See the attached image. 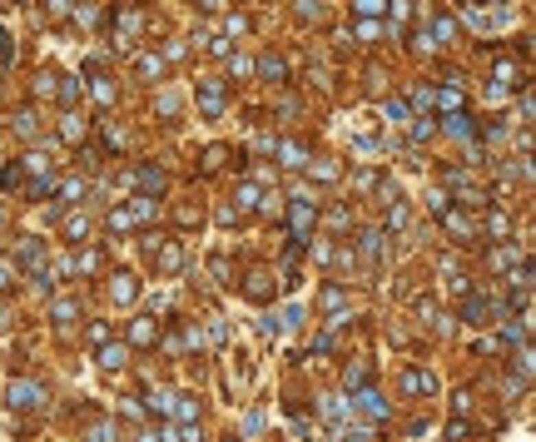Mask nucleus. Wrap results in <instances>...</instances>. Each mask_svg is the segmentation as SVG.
I'll return each instance as SVG.
<instances>
[{
    "label": "nucleus",
    "instance_id": "f257e3e1",
    "mask_svg": "<svg viewBox=\"0 0 536 442\" xmlns=\"http://www.w3.org/2000/svg\"><path fill=\"white\" fill-rule=\"evenodd\" d=\"M288 224H293V254L308 244V229L318 224V204L308 199V194H293V204H288Z\"/></svg>",
    "mask_w": 536,
    "mask_h": 442
},
{
    "label": "nucleus",
    "instance_id": "f03ea898",
    "mask_svg": "<svg viewBox=\"0 0 536 442\" xmlns=\"http://www.w3.org/2000/svg\"><path fill=\"white\" fill-rule=\"evenodd\" d=\"M45 383H35V377H15V383L5 388V403L15 408V412H30V408H45Z\"/></svg>",
    "mask_w": 536,
    "mask_h": 442
},
{
    "label": "nucleus",
    "instance_id": "7ed1b4c3",
    "mask_svg": "<svg viewBox=\"0 0 536 442\" xmlns=\"http://www.w3.org/2000/svg\"><path fill=\"white\" fill-rule=\"evenodd\" d=\"M149 254H154L159 273H179L184 268V244L179 239H154V244H149Z\"/></svg>",
    "mask_w": 536,
    "mask_h": 442
},
{
    "label": "nucleus",
    "instance_id": "20e7f679",
    "mask_svg": "<svg viewBox=\"0 0 536 442\" xmlns=\"http://www.w3.org/2000/svg\"><path fill=\"white\" fill-rule=\"evenodd\" d=\"M194 100H199V110L209 119H219L224 115V80H199L194 85Z\"/></svg>",
    "mask_w": 536,
    "mask_h": 442
},
{
    "label": "nucleus",
    "instance_id": "39448f33",
    "mask_svg": "<svg viewBox=\"0 0 536 442\" xmlns=\"http://www.w3.org/2000/svg\"><path fill=\"white\" fill-rule=\"evenodd\" d=\"M318 412H323L328 417V423L342 432V423H348V417H353V403H348V397H342V393H328V397H318Z\"/></svg>",
    "mask_w": 536,
    "mask_h": 442
},
{
    "label": "nucleus",
    "instance_id": "423d86ee",
    "mask_svg": "<svg viewBox=\"0 0 536 442\" xmlns=\"http://www.w3.org/2000/svg\"><path fill=\"white\" fill-rule=\"evenodd\" d=\"M110 299H115L119 308H130V303L139 299V283H135V273H130V268H119L115 279H110Z\"/></svg>",
    "mask_w": 536,
    "mask_h": 442
},
{
    "label": "nucleus",
    "instance_id": "0eeeda50",
    "mask_svg": "<svg viewBox=\"0 0 536 442\" xmlns=\"http://www.w3.org/2000/svg\"><path fill=\"white\" fill-rule=\"evenodd\" d=\"M318 303H323V313H328V328H338V323H342V308H348V288L328 283V288H323V299H318Z\"/></svg>",
    "mask_w": 536,
    "mask_h": 442
},
{
    "label": "nucleus",
    "instance_id": "6e6552de",
    "mask_svg": "<svg viewBox=\"0 0 536 442\" xmlns=\"http://www.w3.org/2000/svg\"><path fill=\"white\" fill-rule=\"evenodd\" d=\"M402 388L412 393V397H427V393H437V373H427V368H407V373H402Z\"/></svg>",
    "mask_w": 536,
    "mask_h": 442
},
{
    "label": "nucleus",
    "instance_id": "1a4fd4ad",
    "mask_svg": "<svg viewBox=\"0 0 536 442\" xmlns=\"http://www.w3.org/2000/svg\"><path fill=\"white\" fill-rule=\"evenodd\" d=\"M353 412H368V417H388V403H382L377 388H358L353 393Z\"/></svg>",
    "mask_w": 536,
    "mask_h": 442
},
{
    "label": "nucleus",
    "instance_id": "9d476101",
    "mask_svg": "<svg viewBox=\"0 0 536 442\" xmlns=\"http://www.w3.org/2000/svg\"><path fill=\"white\" fill-rule=\"evenodd\" d=\"M149 343H159V323H154V318H135L124 348H149Z\"/></svg>",
    "mask_w": 536,
    "mask_h": 442
},
{
    "label": "nucleus",
    "instance_id": "9b49d317",
    "mask_svg": "<svg viewBox=\"0 0 536 442\" xmlns=\"http://www.w3.org/2000/svg\"><path fill=\"white\" fill-rule=\"evenodd\" d=\"M244 293H248L253 303H264V299H273V273H268V268H253L248 279H244Z\"/></svg>",
    "mask_w": 536,
    "mask_h": 442
},
{
    "label": "nucleus",
    "instance_id": "f8f14e48",
    "mask_svg": "<svg viewBox=\"0 0 536 442\" xmlns=\"http://www.w3.org/2000/svg\"><path fill=\"white\" fill-rule=\"evenodd\" d=\"M139 189H144V199H154V194H164V170H154V164H144V170H135L130 174Z\"/></svg>",
    "mask_w": 536,
    "mask_h": 442
},
{
    "label": "nucleus",
    "instance_id": "ddd939ff",
    "mask_svg": "<svg viewBox=\"0 0 536 442\" xmlns=\"http://www.w3.org/2000/svg\"><path fill=\"white\" fill-rule=\"evenodd\" d=\"M124 358H130V348H124V343H100V348H95V363H100V368H110V373H119V368H124Z\"/></svg>",
    "mask_w": 536,
    "mask_h": 442
},
{
    "label": "nucleus",
    "instance_id": "4468645a",
    "mask_svg": "<svg viewBox=\"0 0 536 442\" xmlns=\"http://www.w3.org/2000/svg\"><path fill=\"white\" fill-rule=\"evenodd\" d=\"M278 159H283V170H308V150L298 139H283V144H273Z\"/></svg>",
    "mask_w": 536,
    "mask_h": 442
},
{
    "label": "nucleus",
    "instance_id": "2eb2a0df",
    "mask_svg": "<svg viewBox=\"0 0 536 442\" xmlns=\"http://www.w3.org/2000/svg\"><path fill=\"white\" fill-rule=\"evenodd\" d=\"M253 70H259V75L268 80V85H288V65H283L278 55H264V60H259Z\"/></svg>",
    "mask_w": 536,
    "mask_h": 442
},
{
    "label": "nucleus",
    "instance_id": "dca6fc26",
    "mask_svg": "<svg viewBox=\"0 0 536 442\" xmlns=\"http://www.w3.org/2000/svg\"><path fill=\"white\" fill-rule=\"evenodd\" d=\"M154 442H199V428L194 423H164Z\"/></svg>",
    "mask_w": 536,
    "mask_h": 442
},
{
    "label": "nucleus",
    "instance_id": "f3484780",
    "mask_svg": "<svg viewBox=\"0 0 536 442\" xmlns=\"http://www.w3.org/2000/svg\"><path fill=\"white\" fill-rule=\"evenodd\" d=\"M80 318V303L70 299V293H60V299H50V323H75Z\"/></svg>",
    "mask_w": 536,
    "mask_h": 442
},
{
    "label": "nucleus",
    "instance_id": "a211bd4d",
    "mask_svg": "<svg viewBox=\"0 0 536 442\" xmlns=\"http://www.w3.org/2000/svg\"><path fill=\"white\" fill-rule=\"evenodd\" d=\"M442 224H447V234H452V239H471V229H477V224H471V214H457V209H447V214H437Z\"/></svg>",
    "mask_w": 536,
    "mask_h": 442
},
{
    "label": "nucleus",
    "instance_id": "6ab92c4d",
    "mask_svg": "<svg viewBox=\"0 0 536 442\" xmlns=\"http://www.w3.org/2000/svg\"><path fill=\"white\" fill-rule=\"evenodd\" d=\"M462 323H471V328H482V323H487V299H482V293L462 299Z\"/></svg>",
    "mask_w": 536,
    "mask_h": 442
},
{
    "label": "nucleus",
    "instance_id": "aec40b11",
    "mask_svg": "<svg viewBox=\"0 0 536 442\" xmlns=\"http://www.w3.org/2000/svg\"><path fill=\"white\" fill-rule=\"evenodd\" d=\"M135 75H139V80H159V75H164V60H159L154 50H144V55L135 60Z\"/></svg>",
    "mask_w": 536,
    "mask_h": 442
},
{
    "label": "nucleus",
    "instance_id": "412c9836",
    "mask_svg": "<svg viewBox=\"0 0 536 442\" xmlns=\"http://www.w3.org/2000/svg\"><path fill=\"white\" fill-rule=\"evenodd\" d=\"M427 40H437V45H452L457 40V25L447 15H432V30H427Z\"/></svg>",
    "mask_w": 536,
    "mask_h": 442
},
{
    "label": "nucleus",
    "instance_id": "4be33fe9",
    "mask_svg": "<svg viewBox=\"0 0 536 442\" xmlns=\"http://www.w3.org/2000/svg\"><path fill=\"white\" fill-rule=\"evenodd\" d=\"M60 139H70V144H80V139H84V119L65 110V115H60Z\"/></svg>",
    "mask_w": 536,
    "mask_h": 442
},
{
    "label": "nucleus",
    "instance_id": "5701e85b",
    "mask_svg": "<svg viewBox=\"0 0 536 442\" xmlns=\"http://www.w3.org/2000/svg\"><path fill=\"white\" fill-rule=\"evenodd\" d=\"M84 442H119V432H115V423H110V417H100V423H90V428H84Z\"/></svg>",
    "mask_w": 536,
    "mask_h": 442
},
{
    "label": "nucleus",
    "instance_id": "b1692460",
    "mask_svg": "<svg viewBox=\"0 0 536 442\" xmlns=\"http://www.w3.org/2000/svg\"><path fill=\"white\" fill-rule=\"evenodd\" d=\"M90 95H95L100 104H115V85H110V80H104L95 65H90Z\"/></svg>",
    "mask_w": 536,
    "mask_h": 442
},
{
    "label": "nucleus",
    "instance_id": "393cba45",
    "mask_svg": "<svg viewBox=\"0 0 536 442\" xmlns=\"http://www.w3.org/2000/svg\"><path fill=\"white\" fill-rule=\"evenodd\" d=\"M20 264H25V268H40V264H45V244H40V239H25V244H20Z\"/></svg>",
    "mask_w": 536,
    "mask_h": 442
},
{
    "label": "nucleus",
    "instance_id": "a878e982",
    "mask_svg": "<svg viewBox=\"0 0 536 442\" xmlns=\"http://www.w3.org/2000/svg\"><path fill=\"white\" fill-rule=\"evenodd\" d=\"M124 214H130L135 224H144V219H154V199H144V194H135L130 204H124Z\"/></svg>",
    "mask_w": 536,
    "mask_h": 442
},
{
    "label": "nucleus",
    "instance_id": "bb28decb",
    "mask_svg": "<svg viewBox=\"0 0 536 442\" xmlns=\"http://www.w3.org/2000/svg\"><path fill=\"white\" fill-rule=\"evenodd\" d=\"M194 417H199V403L184 397V393H174V423H194Z\"/></svg>",
    "mask_w": 536,
    "mask_h": 442
},
{
    "label": "nucleus",
    "instance_id": "cd10ccee",
    "mask_svg": "<svg viewBox=\"0 0 536 442\" xmlns=\"http://www.w3.org/2000/svg\"><path fill=\"white\" fill-rule=\"evenodd\" d=\"M447 135H452V139H471V135H477V124H471L467 115H447Z\"/></svg>",
    "mask_w": 536,
    "mask_h": 442
},
{
    "label": "nucleus",
    "instance_id": "c85d7f7f",
    "mask_svg": "<svg viewBox=\"0 0 536 442\" xmlns=\"http://www.w3.org/2000/svg\"><path fill=\"white\" fill-rule=\"evenodd\" d=\"M65 239H70V244L90 239V219H84V214H70V219H65Z\"/></svg>",
    "mask_w": 536,
    "mask_h": 442
},
{
    "label": "nucleus",
    "instance_id": "c756f323",
    "mask_svg": "<svg viewBox=\"0 0 536 442\" xmlns=\"http://www.w3.org/2000/svg\"><path fill=\"white\" fill-rule=\"evenodd\" d=\"M487 234H491V239H506V234H511V219H506V209H491V219H487Z\"/></svg>",
    "mask_w": 536,
    "mask_h": 442
},
{
    "label": "nucleus",
    "instance_id": "7c9ffc66",
    "mask_svg": "<svg viewBox=\"0 0 536 442\" xmlns=\"http://www.w3.org/2000/svg\"><path fill=\"white\" fill-rule=\"evenodd\" d=\"M233 199H239L244 209H259L264 204V189L259 184H239V189H233Z\"/></svg>",
    "mask_w": 536,
    "mask_h": 442
},
{
    "label": "nucleus",
    "instance_id": "2f4dec72",
    "mask_svg": "<svg viewBox=\"0 0 536 442\" xmlns=\"http://www.w3.org/2000/svg\"><path fill=\"white\" fill-rule=\"evenodd\" d=\"M497 85H522V65H511V60H497Z\"/></svg>",
    "mask_w": 536,
    "mask_h": 442
},
{
    "label": "nucleus",
    "instance_id": "473e14b6",
    "mask_svg": "<svg viewBox=\"0 0 536 442\" xmlns=\"http://www.w3.org/2000/svg\"><path fill=\"white\" fill-rule=\"evenodd\" d=\"M491 268H497V273H506L511 264H517V248H511V244H502V248H491V259H487Z\"/></svg>",
    "mask_w": 536,
    "mask_h": 442
},
{
    "label": "nucleus",
    "instance_id": "72a5a7b5",
    "mask_svg": "<svg viewBox=\"0 0 536 442\" xmlns=\"http://www.w3.org/2000/svg\"><path fill=\"white\" fill-rule=\"evenodd\" d=\"M342 388H348V393H358V388H368V368H362V363H353L348 373H342Z\"/></svg>",
    "mask_w": 536,
    "mask_h": 442
},
{
    "label": "nucleus",
    "instance_id": "f704fd0d",
    "mask_svg": "<svg viewBox=\"0 0 536 442\" xmlns=\"http://www.w3.org/2000/svg\"><path fill=\"white\" fill-rule=\"evenodd\" d=\"M377 254H382V234H377V229H368V234H362V259L377 264Z\"/></svg>",
    "mask_w": 536,
    "mask_h": 442
},
{
    "label": "nucleus",
    "instance_id": "c9c22d12",
    "mask_svg": "<svg viewBox=\"0 0 536 442\" xmlns=\"http://www.w3.org/2000/svg\"><path fill=\"white\" fill-rule=\"evenodd\" d=\"M55 100H60V104L70 110V104L80 100V80H60V85H55Z\"/></svg>",
    "mask_w": 536,
    "mask_h": 442
},
{
    "label": "nucleus",
    "instance_id": "e433bc0d",
    "mask_svg": "<svg viewBox=\"0 0 536 442\" xmlns=\"http://www.w3.org/2000/svg\"><path fill=\"white\" fill-rule=\"evenodd\" d=\"M437 104H442V110H462V90H457V80H452V85H447V90H437Z\"/></svg>",
    "mask_w": 536,
    "mask_h": 442
},
{
    "label": "nucleus",
    "instance_id": "4c0bfd02",
    "mask_svg": "<svg viewBox=\"0 0 536 442\" xmlns=\"http://www.w3.org/2000/svg\"><path fill=\"white\" fill-rule=\"evenodd\" d=\"M362 80H368V95H382V90H388V70H382V65H368V75H362Z\"/></svg>",
    "mask_w": 536,
    "mask_h": 442
},
{
    "label": "nucleus",
    "instance_id": "58836bf2",
    "mask_svg": "<svg viewBox=\"0 0 536 442\" xmlns=\"http://www.w3.org/2000/svg\"><path fill=\"white\" fill-rule=\"evenodd\" d=\"M70 268H75V273H95V268H100V248H84L80 259H70Z\"/></svg>",
    "mask_w": 536,
    "mask_h": 442
},
{
    "label": "nucleus",
    "instance_id": "ea45409f",
    "mask_svg": "<svg viewBox=\"0 0 536 442\" xmlns=\"http://www.w3.org/2000/svg\"><path fill=\"white\" fill-rule=\"evenodd\" d=\"M353 10H358L362 20H377L382 10H388V0H353Z\"/></svg>",
    "mask_w": 536,
    "mask_h": 442
},
{
    "label": "nucleus",
    "instance_id": "a19ab883",
    "mask_svg": "<svg viewBox=\"0 0 536 442\" xmlns=\"http://www.w3.org/2000/svg\"><path fill=\"white\" fill-rule=\"evenodd\" d=\"M209 273H213V283H224V279H229V259H224V248H213V254H209Z\"/></svg>",
    "mask_w": 536,
    "mask_h": 442
},
{
    "label": "nucleus",
    "instance_id": "79ce46f5",
    "mask_svg": "<svg viewBox=\"0 0 536 442\" xmlns=\"http://www.w3.org/2000/svg\"><path fill=\"white\" fill-rule=\"evenodd\" d=\"M15 130L25 135V139H35V135H40V119H35L30 110H20V115H15Z\"/></svg>",
    "mask_w": 536,
    "mask_h": 442
},
{
    "label": "nucleus",
    "instance_id": "37998d69",
    "mask_svg": "<svg viewBox=\"0 0 536 442\" xmlns=\"http://www.w3.org/2000/svg\"><path fill=\"white\" fill-rule=\"evenodd\" d=\"M318 179H323V184H338L342 179V164H333V159H318V170H313Z\"/></svg>",
    "mask_w": 536,
    "mask_h": 442
},
{
    "label": "nucleus",
    "instance_id": "c03bdc74",
    "mask_svg": "<svg viewBox=\"0 0 536 442\" xmlns=\"http://www.w3.org/2000/svg\"><path fill=\"white\" fill-rule=\"evenodd\" d=\"M224 159H229V144H209L204 150V170H219Z\"/></svg>",
    "mask_w": 536,
    "mask_h": 442
},
{
    "label": "nucleus",
    "instance_id": "a18cd8bd",
    "mask_svg": "<svg viewBox=\"0 0 536 442\" xmlns=\"http://www.w3.org/2000/svg\"><path fill=\"white\" fill-rule=\"evenodd\" d=\"M412 104H417V110H432V104H437V90H432V85H417V90H412Z\"/></svg>",
    "mask_w": 536,
    "mask_h": 442
},
{
    "label": "nucleus",
    "instance_id": "49530a36",
    "mask_svg": "<svg viewBox=\"0 0 536 442\" xmlns=\"http://www.w3.org/2000/svg\"><path fill=\"white\" fill-rule=\"evenodd\" d=\"M149 408L164 412V417H174V393H154V397H149Z\"/></svg>",
    "mask_w": 536,
    "mask_h": 442
},
{
    "label": "nucleus",
    "instance_id": "de8ad7c7",
    "mask_svg": "<svg viewBox=\"0 0 536 442\" xmlns=\"http://www.w3.org/2000/svg\"><path fill=\"white\" fill-rule=\"evenodd\" d=\"M382 115H388V119H397V124H402V119H412V110H407L402 100H388V104H382Z\"/></svg>",
    "mask_w": 536,
    "mask_h": 442
},
{
    "label": "nucleus",
    "instance_id": "09e8293b",
    "mask_svg": "<svg viewBox=\"0 0 536 442\" xmlns=\"http://www.w3.org/2000/svg\"><path fill=\"white\" fill-rule=\"evenodd\" d=\"M358 194H373V189H377V170H358Z\"/></svg>",
    "mask_w": 536,
    "mask_h": 442
},
{
    "label": "nucleus",
    "instance_id": "8fccbe9b",
    "mask_svg": "<svg viewBox=\"0 0 536 442\" xmlns=\"http://www.w3.org/2000/svg\"><path fill=\"white\" fill-rule=\"evenodd\" d=\"M298 20H323V5L318 0H298Z\"/></svg>",
    "mask_w": 536,
    "mask_h": 442
},
{
    "label": "nucleus",
    "instance_id": "3c124183",
    "mask_svg": "<svg viewBox=\"0 0 536 442\" xmlns=\"http://www.w3.org/2000/svg\"><path fill=\"white\" fill-rule=\"evenodd\" d=\"M55 85H60V75H55V70H40L35 90H40V95H55Z\"/></svg>",
    "mask_w": 536,
    "mask_h": 442
},
{
    "label": "nucleus",
    "instance_id": "603ef678",
    "mask_svg": "<svg viewBox=\"0 0 536 442\" xmlns=\"http://www.w3.org/2000/svg\"><path fill=\"white\" fill-rule=\"evenodd\" d=\"M154 110H159V115H174V110H179V95H174V90H164V95L154 100Z\"/></svg>",
    "mask_w": 536,
    "mask_h": 442
},
{
    "label": "nucleus",
    "instance_id": "864d4df0",
    "mask_svg": "<svg viewBox=\"0 0 536 442\" xmlns=\"http://www.w3.org/2000/svg\"><path fill=\"white\" fill-rule=\"evenodd\" d=\"M60 199H75V204H80V199H84V184H80V179H65V184H60Z\"/></svg>",
    "mask_w": 536,
    "mask_h": 442
},
{
    "label": "nucleus",
    "instance_id": "5fc2aeb1",
    "mask_svg": "<svg viewBox=\"0 0 536 442\" xmlns=\"http://www.w3.org/2000/svg\"><path fill=\"white\" fill-rule=\"evenodd\" d=\"M124 229H135V219L124 214V209H115V214H110V234H124Z\"/></svg>",
    "mask_w": 536,
    "mask_h": 442
},
{
    "label": "nucleus",
    "instance_id": "6e6d98bb",
    "mask_svg": "<svg viewBox=\"0 0 536 442\" xmlns=\"http://www.w3.org/2000/svg\"><path fill=\"white\" fill-rule=\"evenodd\" d=\"M244 30H248L244 15H229V20H224V40H229V35H244Z\"/></svg>",
    "mask_w": 536,
    "mask_h": 442
},
{
    "label": "nucleus",
    "instance_id": "4d7b16f0",
    "mask_svg": "<svg viewBox=\"0 0 536 442\" xmlns=\"http://www.w3.org/2000/svg\"><path fill=\"white\" fill-rule=\"evenodd\" d=\"M15 273H20V268H15V259H0V288H10V283H15Z\"/></svg>",
    "mask_w": 536,
    "mask_h": 442
},
{
    "label": "nucleus",
    "instance_id": "13d9d810",
    "mask_svg": "<svg viewBox=\"0 0 536 442\" xmlns=\"http://www.w3.org/2000/svg\"><path fill=\"white\" fill-rule=\"evenodd\" d=\"M427 204H432V214H447V209H452V199H447L442 189H432V194H427Z\"/></svg>",
    "mask_w": 536,
    "mask_h": 442
},
{
    "label": "nucleus",
    "instance_id": "bf43d9fd",
    "mask_svg": "<svg viewBox=\"0 0 536 442\" xmlns=\"http://www.w3.org/2000/svg\"><path fill=\"white\" fill-rule=\"evenodd\" d=\"M377 35H382L377 20H358V40H377Z\"/></svg>",
    "mask_w": 536,
    "mask_h": 442
},
{
    "label": "nucleus",
    "instance_id": "052dcab7",
    "mask_svg": "<svg viewBox=\"0 0 536 442\" xmlns=\"http://www.w3.org/2000/svg\"><path fill=\"white\" fill-rule=\"evenodd\" d=\"M233 75L248 80V75H253V60H248V55H233Z\"/></svg>",
    "mask_w": 536,
    "mask_h": 442
},
{
    "label": "nucleus",
    "instance_id": "680f3d73",
    "mask_svg": "<svg viewBox=\"0 0 536 442\" xmlns=\"http://www.w3.org/2000/svg\"><path fill=\"white\" fill-rule=\"evenodd\" d=\"M90 343H95V348L110 343V323H90Z\"/></svg>",
    "mask_w": 536,
    "mask_h": 442
},
{
    "label": "nucleus",
    "instance_id": "e2e57ef3",
    "mask_svg": "<svg viewBox=\"0 0 536 442\" xmlns=\"http://www.w3.org/2000/svg\"><path fill=\"white\" fill-rule=\"evenodd\" d=\"M432 130H437L432 119H412V139H427V135H432Z\"/></svg>",
    "mask_w": 536,
    "mask_h": 442
},
{
    "label": "nucleus",
    "instance_id": "0e129e2a",
    "mask_svg": "<svg viewBox=\"0 0 536 442\" xmlns=\"http://www.w3.org/2000/svg\"><path fill=\"white\" fill-rule=\"evenodd\" d=\"M10 55H15L10 50V35H5V25H0V65H10Z\"/></svg>",
    "mask_w": 536,
    "mask_h": 442
},
{
    "label": "nucleus",
    "instance_id": "69168bd1",
    "mask_svg": "<svg viewBox=\"0 0 536 442\" xmlns=\"http://www.w3.org/2000/svg\"><path fill=\"white\" fill-rule=\"evenodd\" d=\"M447 437H452V442H462V437H467V423H462V417H457L452 428H447Z\"/></svg>",
    "mask_w": 536,
    "mask_h": 442
},
{
    "label": "nucleus",
    "instance_id": "338daca9",
    "mask_svg": "<svg viewBox=\"0 0 536 442\" xmlns=\"http://www.w3.org/2000/svg\"><path fill=\"white\" fill-rule=\"evenodd\" d=\"M0 328H10V313H5V308H0Z\"/></svg>",
    "mask_w": 536,
    "mask_h": 442
},
{
    "label": "nucleus",
    "instance_id": "774afa93",
    "mask_svg": "<svg viewBox=\"0 0 536 442\" xmlns=\"http://www.w3.org/2000/svg\"><path fill=\"white\" fill-rule=\"evenodd\" d=\"M199 5H219V0H199Z\"/></svg>",
    "mask_w": 536,
    "mask_h": 442
}]
</instances>
